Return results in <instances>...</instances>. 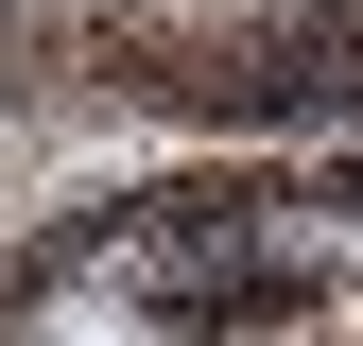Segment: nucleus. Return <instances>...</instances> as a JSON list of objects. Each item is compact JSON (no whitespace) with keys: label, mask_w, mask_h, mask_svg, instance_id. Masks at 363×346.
I'll use <instances>...</instances> for the list:
<instances>
[{"label":"nucleus","mask_w":363,"mask_h":346,"mask_svg":"<svg viewBox=\"0 0 363 346\" xmlns=\"http://www.w3.org/2000/svg\"><path fill=\"white\" fill-rule=\"evenodd\" d=\"M277 104H363V0H311L277 35Z\"/></svg>","instance_id":"obj_1"},{"label":"nucleus","mask_w":363,"mask_h":346,"mask_svg":"<svg viewBox=\"0 0 363 346\" xmlns=\"http://www.w3.org/2000/svg\"><path fill=\"white\" fill-rule=\"evenodd\" d=\"M346 208H363V173H346Z\"/></svg>","instance_id":"obj_2"}]
</instances>
